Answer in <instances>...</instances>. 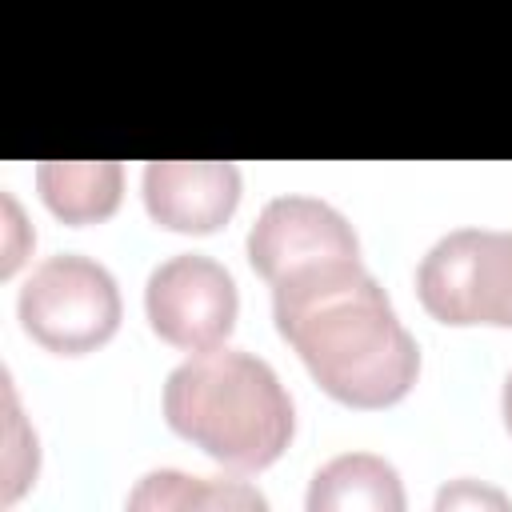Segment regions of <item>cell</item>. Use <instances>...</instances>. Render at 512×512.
I'll return each instance as SVG.
<instances>
[{
	"instance_id": "obj_2",
	"label": "cell",
	"mask_w": 512,
	"mask_h": 512,
	"mask_svg": "<svg viewBox=\"0 0 512 512\" xmlns=\"http://www.w3.org/2000/svg\"><path fill=\"white\" fill-rule=\"evenodd\" d=\"M168 428L236 472H260L292 440V400L280 376L240 348H204L164 384Z\"/></svg>"
},
{
	"instance_id": "obj_1",
	"label": "cell",
	"mask_w": 512,
	"mask_h": 512,
	"mask_svg": "<svg viewBox=\"0 0 512 512\" xmlns=\"http://www.w3.org/2000/svg\"><path fill=\"white\" fill-rule=\"evenodd\" d=\"M272 316L312 380L340 404L388 408L416 384V340L360 264V248L324 252L280 272Z\"/></svg>"
},
{
	"instance_id": "obj_10",
	"label": "cell",
	"mask_w": 512,
	"mask_h": 512,
	"mask_svg": "<svg viewBox=\"0 0 512 512\" xmlns=\"http://www.w3.org/2000/svg\"><path fill=\"white\" fill-rule=\"evenodd\" d=\"M128 508H264V496L240 480L148 472L128 496Z\"/></svg>"
},
{
	"instance_id": "obj_8",
	"label": "cell",
	"mask_w": 512,
	"mask_h": 512,
	"mask_svg": "<svg viewBox=\"0 0 512 512\" xmlns=\"http://www.w3.org/2000/svg\"><path fill=\"white\" fill-rule=\"evenodd\" d=\"M312 512H344V508H368V512H400L404 488L388 460L368 452H348L328 460L308 488Z\"/></svg>"
},
{
	"instance_id": "obj_12",
	"label": "cell",
	"mask_w": 512,
	"mask_h": 512,
	"mask_svg": "<svg viewBox=\"0 0 512 512\" xmlns=\"http://www.w3.org/2000/svg\"><path fill=\"white\" fill-rule=\"evenodd\" d=\"M4 216H8V248H4V264H0V272L4 276H12L16 272V264L24 260V252H20V244H16V232H20V224H24V216H20V208H16V200L4 192Z\"/></svg>"
},
{
	"instance_id": "obj_11",
	"label": "cell",
	"mask_w": 512,
	"mask_h": 512,
	"mask_svg": "<svg viewBox=\"0 0 512 512\" xmlns=\"http://www.w3.org/2000/svg\"><path fill=\"white\" fill-rule=\"evenodd\" d=\"M436 504H440V508H456V504H496V508H508V500H504L500 492H488V488H476V484H468V480H460V484H452V488H444Z\"/></svg>"
},
{
	"instance_id": "obj_5",
	"label": "cell",
	"mask_w": 512,
	"mask_h": 512,
	"mask_svg": "<svg viewBox=\"0 0 512 512\" xmlns=\"http://www.w3.org/2000/svg\"><path fill=\"white\" fill-rule=\"evenodd\" d=\"M144 308L160 340L184 352H204L224 344L236 324L240 300L232 276L216 260L200 252H180L148 276Z\"/></svg>"
},
{
	"instance_id": "obj_9",
	"label": "cell",
	"mask_w": 512,
	"mask_h": 512,
	"mask_svg": "<svg viewBox=\"0 0 512 512\" xmlns=\"http://www.w3.org/2000/svg\"><path fill=\"white\" fill-rule=\"evenodd\" d=\"M120 180L116 160H44L36 168L44 204L68 224L104 220L120 204Z\"/></svg>"
},
{
	"instance_id": "obj_3",
	"label": "cell",
	"mask_w": 512,
	"mask_h": 512,
	"mask_svg": "<svg viewBox=\"0 0 512 512\" xmlns=\"http://www.w3.org/2000/svg\"><path fill=\"white\" fill-rule=\"evenodd\" d=\"M420 304L440 324L512 328V228H456L416 268Z\"/></svg>"
},
{
	"instance_id": "obj_13",
	"label": "cell",
	"mask_w": 512,
	"mask_h": 512,
	"mask_svg": "<svg viewBox=\"0 0 512 512\" xmlns=\"http://www.w3.org/2000/svg\"><path fill=\"white\" fill-rule=\"evenodd\" d=\"M504 424H508V432H512V376L504 380Z\"/></svg>"
},
{
	"instance_id": "obj_7",
	"label": "cell",
	"mask_w": 512,
	"mask_h": 512,
	"mask_svg": "<svg viewBox=\"0 0 512 512\" xmlns=\"http://www.w3.org/2000/svg\"><path fill=\"white\" fill-rule=\"evenodd\" d=\"M240 200V172L228 160H152L144 204L172 232H216Z\"/></svg>"
},
{
	"instance_id": "obj_6",
	"label": "cell",
	"mask_w": 512,
	"mask_h": 512,
	"mask_svg": "<svg viewBox=\"0 0 512 512\" xmlns=\"http://www.w3.org/2000/svg\"><path fill=\"white\" fill-rule=\"evenodd\" d=\"M344 248H360L352 224L332 204L312 200V196L268 200L248 232V260L268 284L280 272H288L312 256L344 252Z\"/></svg>"
},
{
	"instance_id": "obj_4",
	"label": "cell",
	"mask_w": 512,
	"mask_h": 512,
	"mask_svg": "<svg viewBox=\"0 0 512 512\" xmlns=\"http://www.w3.org/2000/svg\"><path fill=\"white\" fill-rule=\"evenodd\" d=\"M24 332L60 356L100 348L120 324V292L104 264L60 252L48 256L20 288Z\"/></svg>"
}]
</instances>
